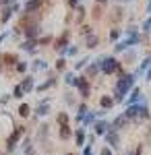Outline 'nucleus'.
<instances>
[{
  "instance_id": "nucleus-1",
  "label": "nucleus",
  "mask_w": 151,
  "mask_h": 155,
  "mask_svg": "<svg viewBox=\"0 0 151 155\" xmlns=\"http://www.w3.org/2000/svg\"><path fill=\"white\" fill-rule=\"evenodd\" d=\"M21 134H23V126H17V130L12 132L11 137H8V141H6L8 151H12V149H15V145H17V141H19V139H21Z\"/></svg>"
},
{
  "instance_id": "nucleus-2",
  "label": "nucleus",
  "mask_w": 151,
  "mask_h": 155,
  "mask_svg": "<svg viewBox=\"0 0 151 155\" xmlns=\"http://www.w3.org/2000/svg\"><path fill=\"white\" fill-rule=\"evenodd\" d=\"M79 89H81L83 97H87V95H89V85H87V81H85V79H83V81H79Z\"/></svg>"
},
{
  "instance_id": "nucleus-3",
  "label": "nucleus",
  "mask_w": 151,
  "mask_h": 155,
  "mask_svg": "<svg viewBox=\"0 0 151 155\" xmlns=\"http://www.w3.org/2000/svg\"><path fill=\"white\" fill-rule=\"evenodd\" d=\"M75 137H77V145H79V147H83V143H85V130H83V128H79Z\"/></svg>"
},
{
  "instance_id": "nucleus-4",
  "label": "nucleus",
  "mask_w": 151,
  "mask_h": 155,
  "mask_svg": "<svg viewBox=\"0 0 151 155\" xmlns=\"http://www.w3.org/2000/svg\"><path fill=\"white\" fill-rule=\"evenodd\" d=\"M106 139H108V143L112 145V147H116V145H118V137L114 134V132H108V137H106Z\"/></svg>"
},
{
  "instance_id": "nucleus-5",
  "label": "nucleus",
  "mask_w": 151,
  "mask_h": 155,
  "mask_svg": "<svg viewBox=\"0 0 151 155\" xmlns=\"http://www.w3.org/2000/svg\"><path fill=\"white\" fill-rule=\"evenodd\" d=\"M106 128H108V124H106V122H97V124H95V132H97V134H104Z\"/></svg>"
},
{
  "instance_id": "nucleus-6",
  "label": "nucleus",
  "mask_w": 151,
  "mask_h": 155,
  "mask_svg": "<svg viewBox=\"0 0 151 155\" xmlns=\"http://www.w3.org/2000/svg\"><path fill=\"white\" fill-rule=\"evenodd\" d=\"M19 116H23V118L29 116V106H27V104H23V106L19 107Z\"/></svg>"
},
{
  "instance_id": "nucleus-7",
  "label": "nucleus",
  "mask_w": 151,
  "mask_h": 155,
  "mask_svg": "<svg viewBox=\"0 0 151 155\" xmlns=\"http://www.w3.org/2000/svg\"><path fill=\"white\" fill-rule=\"evenodd\" d=\"M69 137H70V130H69V126H62V128H60V139L64 141V139H69Z\"/></svg>"
},
{
  "instance_id": "nucleus-8",
  "label": "nucleus",
  "mask_w": 151,
  "mask_h": 155,
  "mask_svg": "<svg viewBox=\"0 0 151 155\" xmlns=\"http://www.w3.org/2000/svg\"><path fill=\"white\" fill-rule=\"evenodd\" d=\"M48 110H50V107H48V104H46V101H44L42 106L37 107V114H39V116H46V114H48Z\"/></svg>"
},
{
  "instance_id": "nucleus-9",
  "label": "nucleus",
  "mask_w": 151,
  "mask_h": 155,
  "mask_svg": "<svg viewBox=\"0 0 151 155\" xmlns=\"http://www.w3.org/2000/svg\"><path fill=\"white\" fill-rule=\"evenodd\" d=\"M58 124L60 126H66L69 124V116L66 114H58Z\"/></svg>"
},
{
  "instance_id": "nucleus-10",
  "label": "nucleus",
  "mask_w": 151,
  "mask_h": 155,
  "mask_svg": "<svg viewBox=\"0 0 151 155\" xmlns=\"http://www.w3.org/2000/svg\"><path fill=\"white\" fill-rule=\"evenodd\" d=\"M31 87H33V81H31V79H25V83H23L21 89H23V91H31Z\"/></svg>"
},
{
  "instance_id": "nucleus-11",
  "label": "nucleus",
  "mask_w": 151,
  "mask_h": 155,
  "mask_svg": "<svg viewBox=\"0 0 151 155\" xmlns=\"http://www.w3.org/2000/svg\"><path fill=\"white\" fill-rule=\"evenodd\" d=\"M102 106H104V107H110V106H112V99H110V97H104V99H102Z\"/></svg>"
},
{
  "instance_id": "nucleus-12",
  "label": "nucleus",
  "mask_w": 151,
  "mask_h": 155,
  "mask_svg": "<svg viewBox=\"0 0 151 155\" xmlns=\"http://www.w3.org/2000/svg\"><path fill=\"white\" fill-rule=\"evenodd\" d=\"M15 97H23V89H21V87L15 89Z\"/></svg>"
},
{
  "instance_id": "nucleus-13",
  "label": "nucleus",
  "mask_w": 151,
  "mask_h": 155,
  "mask_svg": "<svg viewBox=\"0 0 151 155\" xmlns=\"http://www.w3.org/2000/svg\"><path fill=\"white\" fill-rule=\"evenodd\" d=\"M124 122H126V118H118L116 122H114V126H122V124H124Z\"/></svg>"
},
{
  "instance_id": "nucleus-14",
  "label": "nucleus",
  "mask_w": 151,
  "mask_h": 155,
  "mask_svg": "<svg viewBox=\"0 0 151 155\" xmlns=\"http://www.w3.org/2000/svg\"><path fill=\"white\" fill-rule=\"evenodd\" d=\"M27 35H29V37H31V35H37V29H35V27H31V29L27 31Z\"/></svg>"
},
{
  "instance_id": "nucleus-15",
  "label": "nucleus",
  "mask_w": 151,
  "mask_h": 155,
  "mask_svg": "<svg viewBox=\"0 0 151 155\" xmlns=\"http://www.w3.org/2000/svg\"><path fill=\"white\" fill-rule=\"evenodd\" d=\"M99 155H112V151H110V149H102V151H99Z\"/></svg>"
},
{
  "instance_id": "nucleus-16",
  "label": "nucleus",
  "mask_w": 151,
  "mask_h": 155,
  "mask_svg": "<svg viewBox=\"0 0 151 155\" xmlns=\"http://www.w3.org/2000/svg\"><path fill=\"white\" fill-rule=\"evenodd\" d=\"M83 155H91V147H89V145L85 147V151H83Z\"/></svg>"
},
{
  "instance_id": "nucleus-17",
  "label": "nucleus",
  "mask_w": 151,
  "mask_h": 155,
  "mask_svg": "<svg viewBox=\"0 0 151 155\" xmlns=\"http://www.w3.org/2000/svg\"><path fill=\"white\" fill-rule=\"evenodd\" d=\"M69 155H75V153H69Z\"/></svg>"
},
{
  "instance_id": "nucleus-18",
  "label": "nucleus",
  "mask_w": 151,
  "mask_h": 155,
  "mask_svg": "<svg viewBox=\"0 0 151 155\" xmlns=\"http://www.w3.org/2000/svg\"><path fill=\"white\" fill-rule=\"evenodd\" d=\"M0 155H2V153H0Z\"/></svg>"
}]
</instances>
